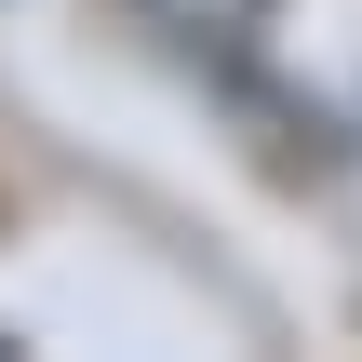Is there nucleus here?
<instances>
[{"label": "nucleus", "instance_id": "obj_1", "mask_svg": "<svg viewBox=\"0 0 362 362\" xmlns=\"http://www.w3.org/2000/svg\"><path fill=\"white\" fill-rule=\"evenodd\" d=\"M148 27H175V40H202V54H242L255 27H269V0H134Z\"/></svg>", "mask_w": 362, "mask_h": 362}]
</instances>
